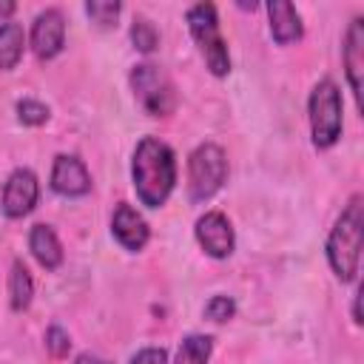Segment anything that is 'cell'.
Masks as SVG:
<instances>
[{
	"instance_id": "cell-1",
	"label": "cell",
	"mask_w": 364,
	"mask_h": 364,
	"mask_svg": "<svg viewBox=\"0 0 364 364\" xmlns=\"http://www.w3.org/2000/svg\"><path fill=\"white\" fill-rule=\"evenodd\" d=\"M131 176H134V188H136V196L142 205H148V208L165 205V199L171 196L173 182H176L173 151L156 136L139 139V145L134 151Z\"/></svg>"
},
{
	"instance_id": "cell-2",
	"label": "cell",
	"mask_w": 364,
	"mask_h": 364,
	"mask_svg": "<svg viewBox=\"0 0 364 364\" xmlns=\"http://www.w3.org/2000/svg\"><path fill=\"white\" fill-rule=\"evenodd\" d=\"M361 228H364V210L361 196H353L341 216L336 219L330 239H327V262L333 273L341 282H353L358 273V256H361Z\"/></svg>"
},
{
	"instance_id": "cell-3",
	"label": "cell",
	"mask_w": 364,
	"mask_h": 364,
	"mask_svg": "<svg viewBox=\"0 0 364 364\" xmlns=\"http://www.w3.org/2000/svg\"><path fill=\"white\" fill-rule=\"evenodd\" d=\"M188 26H191V34H193L210 74L225 77L230 71V54H228V46L222 40V31H219V17H216L213 3L191 6L188 9Z\"/></svg>"
},
{
	"instance_id": "cell-4",
	"label": "cell",
	"mask_w": 364,
	"mask_h": 364,
	"mask_svg": "<svg viewBox=\"0 0 364 364\" xmlns=\"http://www.w3.org/2000/svg\"><path fill=\"white\" fill-rule=\"evenodd\" d=\"M225 176H228L225 151L213 142H202L188 159V196H191V202L210 199L225 185Z\"/></svg>"
},
{
	"instance_id": "cell-5",
	"label": "cell",
	"mask_w": 364,
	"mask_h": 364,
	"mask_svg": "<svg viewBox=\"0 0 364 364\" xmlns=\"http://www.w3.org/2000/svg\"><path fill=\"white\" fill-rule=\"evenodd\" d=\"M310 134L316 148H330L341 136V94L333 80H321L310 94Z\"/></svg>"
},
{
	"instance_id": "cell-6",
	"label": "cell",
	"mask_w": 364,
	"mask_h": 364,
	"mask_svg": "<svg viewBox=\"0 0 364 364\" xmlns=\"http://www.w3.org/2000/svg\"><path fill=\"white\" fill-rule=\"evenodd\" d=\"M131 88L139 100V105L151 114V117H168L176 108V91L171 77L151 63H142L131 71Z\"/></svg>"
},
{
	"instance_id": "cell-7",
	"label": "cell",
	"mask_w": 364,
	"mask_h": 364,
	"mask_svg": "<svg viewBox=\"0 0 364 364\" xmlns=\"http://www.w3.org/2000/svg\"><path fill=\"white\" fill-rule=\"evenodd\" d=\"M37 196H40L37 176L28 168H17L9 173L3 185V213L11 219H20L37 205Z\"/></svg>"
},
{
	"instance_id": "cell-8",
	"label": "cell",
	"mask_w": 364,
	"mask_h": 364,
	"mask_svg": "<svg viewBox=\"0 0 364 364\" xmlns=\"http://www.w3.org/2000/svg\"><path fill=\"white\" fill-rule=\"evenodd\" d=\"M65 46V20L57 9H46L34 17L31 26V48L40 60H51Z\"/></svg>"
},
{
	"instance_id": "cell-9",
	"label": "cell",
	"mask_w": 364,
	"mask_h": 364,
	"mask_svg": "<svg viewBox=\"0 0 364 364\" xmlns=\"http://www.w3.org/2000/svg\"><path fill=\"white\" fill-rule=\"evenodd\" d=\"M196 239H199L202 250L213 259H228L233 253V245H236L233 228H230L228 216L219 210H210L196 222Z\"/></svg>"
},
{
	"instance_id": "cell-10",
	"label": "cell",
	"mask_w": 364,
	"mask_h": 364,
	"mask_svg": "<svg viewBox=\"0 0 364 364\" xmlns=\"http://www.w3.org/2000/svg\"><path fill=\"white\" fill-rule=\"evenodd\" d=\"M51 188L60 196H82L91 191V176L77 156L60 154L54 159V168H51Z\"/></svg>"
},
{
	"instance_id": "cell-11",
	"label": "cell",
	"mask_w": 364,
	"mask_h": 364,
	"mask_svg": "<svg viewBox=\"0 0 364 364\" xmlns=\"http://www.w3.org/2000/svg\"><path fill=\"white\" fill-rule=\"evenodd\" d=\"M111 230L117 236V242L125 247V250H142L148 245V225L145 219L125 202L117 205L114 216H111Z\"/></svg>"
},
{
	"instance_id": "cell-12",
	"label": "cell",
	"mask_w": 364,
	"mask_h": 364,
	"mask_svg": "<svg viewBox=\"0 0 364 364\" xmlns=\"http://www.w3.org/2000/svg\"><path fill=\"white\" fill-rule=\"evenodd\" d=\"M344 68L350 88L355 94V102L361 105V74H364V20L355 17L344 37Z\"/></svg>"
},
{
	"instance_id": "cell-13",
	"label": "cell",
	"mask_w": 364,
	"mask_h": 364,
	"mask_svg": "<svg viewBox=\"0 0 364 364\" xmlns=\"http://www.w3.org/2000/svg\"><path fill=\"white\" fill-rule=\"evenodd\" d=\"M267 14H270V34L276 37V43L287 46L301 40V17L296 11V6L284 3V0H273L267 3Z\"/></svg>"
},
{
	"instance_id": "cell-14",
	"label": "cell",
	"mask_w": 364,
	"mask_h": 364,
	"mask_svg": "<svg viewBox=\"0 0 364 364\" xmlns=\"http://www.w3.org/2000/svg\"><path fill=\"white\" fill-rule=\"evenodd\" d=\"M28 247L46 270H57L63 264V245L51 225H34L28 233Z\"/></svg>"
},
{
	"instance_id": "cell-15",
	"label": "cell",
	"mask_w": 364,
	"mask_h": 364,
	"mask_svg": "<svg viewBox=\"0 0 364 364\" xmlns=\"http://www.w3.org/2000/svg\"><path fill=\"white\" fill-rule=\"evenodd\" d=\"M31 296H34V282H31V273L28 267L17 259L11 264V273H9V304L11 310H26L31 304Z\"/></svg>"
},
{
	"instance_id": "cell-16",
	"label": "cell",
	"mask_w": 364,
	"mask_h": 364,
	"mask_svg": "<svg viewBox=\"0 0 364 364\" xmlns=\"http://www.w3.org/2000/svg\"><path fill=\"white\" fill-rule=\"evenodd\" d=\"M23 46H26V34L20 23L6 20L0 26V68L9 71L17 65V60L23 57Z\"/></svg>"
},
{
	"instance_id": "cell-17",
	"label": "cell",
	"mask_w": 364,
	"mask_h": 364,
	"mask_svg": "<svg viewBox=\"0 0 364 364\" xmlns=\"http://www.w3.org/2000/svg\"><path fill=\"white\" fill-rule=\"evenodd\" d=\"M213 353L210 336H188L176 350V364H208Z\"/></svg>"
},
{
	"instance_id": "cell-18",
	"label": "cell",
	"mask_w": 364,
	"mask_h": 364,
	"mask_svg": "<svg viewBox=\"0 0 364 364\" xmlns=\"http://www.w3.org/2000/svg\"><path fill=\"white\" fill-rule=\"evenodd\" d=\"M131 40H134V46L139 48V51H154L156 48V43H159V34H156V28H154V23H148L145 17H136L134 20V26H131Z\"/></svg>"
},
{
	"instance_id": "cell-19",
	"label": "cell",
	"mask_w": 364,
	"mask_h": 364,
	"mask_svg": "<svg viewBox=\"0 0 364 364\" xmlns=\"http://www.w3.org/2000/svg\"><path fill=\"white\" fill-rule=\"evenodd\" d=\"M119 3H105V0H91V3H85V11H88V17L94 20V23H100V26H114L117 23V17H119Z\"/></svg>"
},
{
	"instance_id": "cell-20",
	"label": "cell",
	"mask_w": 364,
	"mask_h": 364,
	"mask_svg": "<svg viewBox=\"0 0 364 364\" xmlns=\"http://www.w3.org/2000/svg\"><path fill=\"white\" fill-rule=\"evenodd\" d=\"M17 117L26 125H43L48 119V108L37 100H23V102H17Z\"/></svg>"
},
{
	"instance_id": "cell-21",
	"label": "cell",
	"mask_w": 364,
	"mask_h": 364,
	"mask_svg": "<svg viewBox=\"0 0 364 364\" xmlns=\"http://www.w3.org/2000/svg\"><path fill=\"white\" fill-rule=\"evenodd\" d=\"M233 313H236V304L230 296H213L205 304V316L210 321H228V318H233Z\"/></svg>"
},
{
	"instance_id": "cell-22",
	"label": "cell",
	"mask_w": 364,
	"mask_h": 364,
	"mask_svg": "<svg viewBox=\"0 0 364 364\" xmlns=\"http://www.w3.org/2000/svg\"><path fill=\"white\" fill-rule=\"evenodd\" d=\"M46 347H48V353H51L54 358H63V355L68 353V347H71L68 333H65L63 327H48V333H46Z\"/></svg>"
},
{
	"instance_id": "cell-23",
	"label": "cell",
	"mask_w": 364,
	"mask_h": 364,
	"mask_svg": "<svg viewBox=\"0 0 364 364\" xmlns=\"http://www.w3.org/2000/svg\"><path fill=\"white\" fill-rule=\"evenodd\" d=\"M131 364H168V353L162 347H145L131 358Z\"/></svg>"
},
{
	"instance_id": "cell-24",
	"label": "cell",
	"mask_w": 364,
	"mask_h": 364,
	"mask_svg": "<svg viewBox=\"0 0 364 364\" xmlns=\"http://www.w3.org/2000/svg\"><path fill=\"white\" fill-rule=\"evenodd\" d=\"M14 14V3H9V0H3L0 3V20L6 23V17H11Z\"/></svg>"
},
{
	"instance_id": "cell-25",
	"label": "cell",
	"mask_w": 364,
	"mask_h": 364,
	"mask_svg": "<svg viewBox=\"0 0 364 364\" xmlns=\"http://www.w3.org/2000/svg\"><path fill=\"white\" fill-rule=\"evenodd\" d=\"M77 364H108V361H102V358H97V355H88V353H85V355H80V358H77Z\"/></svg>"
},
{
	"instance_id": "cell-26",
	"label": "cell",
	"mask_w": 364,
	"mask_h": 364,
	"mask_svg": "<svg viewBox=\"0 0 364 364\" xmlns=\"http://www.w3.org/2000/svg\"><path fill=\"white\" fill-rule=\"evenodd\" d=\"M358 301H361V293H355V301H353V321L361 324V310H358Z\"/></svg>"
}]
</instances>
